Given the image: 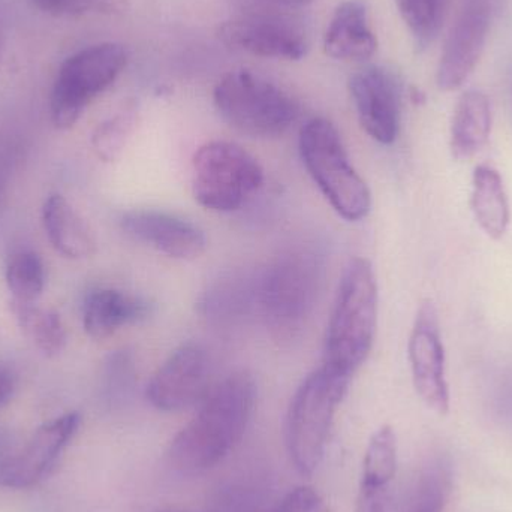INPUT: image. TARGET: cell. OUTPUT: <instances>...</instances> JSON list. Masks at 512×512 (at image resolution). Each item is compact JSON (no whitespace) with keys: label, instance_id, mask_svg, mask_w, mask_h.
I'll return each mask as SVG.
<instances>
[{"label":"cell","instance_id":"obj_1","mask_svg":"<svg viewBox=\"0 0 512 512\" xmlns=\"http://www.w3.org/2000/svg\"><path fill=\"white\" fill-rule=\"evenodd\" d=\"M255 403L251 373L236 372L213 385L195 417L171 441L167 450L170 466L191 475L215 468L242 441Z\"/></svg>","mask_w":512,"mask_h":512},{"label":"cell","instance_id":"obj_2","mask_svg":"<svg viewBox=\"0 0 512 512\" xmlns=\"http://www.w3.org/2000/svg\"><path fill=\"white\" fill-rule=\"evenodd\" d=\"M378 325V282L366 258L343 270L328 322L325 366L352 378L372 351Z\"/></svg>","mask_w":512,"mask_h":512},{"label":"cell","instance_id":"obj_3","mask_svg":"<svg viewBox=\"0 0 512 512\" xmlns=\"http://www.w3.org/2000/svg\"><path fill=\"white\" fill-rule=\"evenodd\" d=\"M324 264L309 248H295L255 271L256 313L271 333L291 339L312 315L321 289Z\"/></svg>","mask_w":512,"mask_h":512},{"label":"cell","instance_id":"obj_4","mask_svg":"<svg viewBox=\"0 0 512 512\" xmlns=\"http://www.w3.org/2000/svg\"><path fill=\"white\" fill-rule=\"evenodd\" d=\"M349 376L322 364L295 391L286 414L285 439L298 474L310 477L324 460L337 408L348 391Z\"/></svg>","mask_w":512,"mask_h":512},{"label":"cell","instance_id":"obj_5","mask_svg":"<svg viewBox=\"0 0 512 512\" xmlns=\"http://www.w3.org/2000/svg\"><path fill=\"white\" fill-rule=\"evenodd\" d=\"M298 149L307 173L337 215L349 222L369 215V186L352 165L342 137L330 120L315 117L304 123Z\"/></svg>","mask_w":512,"mask_h":512},{"label":"cell","instance_id":"obj_6","mask_svg":"<svg viewBox=\"0 0 512 512\" xmlns=\"http://www.w3.org/2000/svg\"><path fill=\"white\" fill-rule=\"evenodd\" d=\"M213 101L228 125L254 138L280 137L300 113L288 93L248 69L224 75L216 84Z\"/></svg>","mask_w":512,"mask_h":512},{"label":"cell","instance_id":"obj_7","mask_svg":"<svg viewBox=\"0 0 512 512\" xmlns=\"http://www.w3.org/2000/svg\"><path fill=\"white\" fill-rule=\"evenodd\" d=\"M264 171L256 158L230 141H210L192 159V191L204 209L231 213L261 189Z\"/></svg>","mask_w":512,"mask_h":512},{"label":"cell","instance_id":"obj_8","mask_svg":"<svg viewBox=\"0 0 512 512\" xmlns=\"http://www.w3.org/2000/svg\"><path fill=\"white\" fill-rule=\"evenodd\" d=\"M128 51L116 42L90 45L60 66L50 98L51 122L60 131L74 128L87 105L125 71Z\"/></svg>","mask_w":512,"mask_h":512},{"label":"cell","instance_id":"obj_9","mask_svg":"<svg viewBox=\"0 0 512 512\" xmlns=\"http://www.w3.org/2000/svg\"><path fill=\"white\" fill-rule=\"evenodd\" d=\"M212 363L200 343L188 342L171 352L146 388L158 411L179 412L200 406L212 390Z\"/></svg>","mask_w":512,"mask_h":512},{"label":"cell","instance_id":"obj_10","mask_svg":"<svg viewBox=\"0 0 512 512\" xmlns=\"http://www.w3.org/2000/svg\"><path fill=\"white\" fill-rule=\"evenodd\" d=\"M81 426V415L68 412L42 424L32 438L0 466V487L26 490L38 486L56 468Z\"/></svg>","mask_w":512,"mask_h":512},{"label":"cell","instance_id":"obj_11","mask_svg":"<svg viewBox=\"0 0 512 512\" xmlns=\"http://www.w3.org/2000/svg\"><path fill=\"white\" fill-rule=\"evenodd\" d=\"M412 381L420 399L436 414L450 411V387L445 375V349L439 313L432 300L423 301L409 337Z\"/></svg>","mask_w":512,"mask_h":512},{"label":"cell","instance_id":"obj_12","mask_svg":"<svg viewBox=\"0 0 512 512\" xmlns=\"http://www.w3.org/2000/svg\"><path fill=\"white\" fill-rule=\"evenodd\" d=\"M495 0H465L439 60V89H459L480 62L492 23Z\"/></svg>","mask_w":512,"mask_h":512},{"label":"cell","instance_id":"obj_13","mask_svg":"<svg viewBox=\"0 0 512 512\" xmlns=\"http://www.w3.org/2000/svg\"><path fill=\"white\" fill-rule=\"evenodd\" d=\"M349 92L366 134L385 146L393 144L400 128V87L394 75L379 66L361 69L349 80Z\"/></svg>","mask_w":512,"mask_h":512},{"label":"cell","instance_id":"obj_14","mask_svg":"<svg viewBox=\"0 0 512 512\" xmlns=\"http://www.w3.org/2000/svg\"><path fill=\"white\" fill-rule=\"evenodd\" d=\"M126 236L161 254L182 261L200 258L206 252L204 231L188 219L159 210H131L119 221Z\"/></svg>","mask_w":512,"mask_h":512},{"label":"cell","instance_id":"obj_15","mask_svg":"<svg viewBox=\"0 0 512 512\" xmlns=\"http://www.w3.org/2000/svg\"><path fill=\"white\" fill-rule=\"evenodd\" d=\"M219 39L228 47L268 59L300 60L307 53L303 30L280 18L248 17L225 21Z\"/></svg>","mask_w":512,"mask_h":512},{"label":"cell","instance_id":"obj_16","mask_svg":"<svg viewBox=\"0 0 512 512\" xmlns=\"http://www.w3.org/2000/svg\"><path fill=\"white\" fill-rule=\"evenodd\" d=\"M153 310L146 298L116 288H95L84 298V331L92 339H108L123 327L147 321Z\"/></svg>","mask_w":512,"mask_h":512},{"label":"cell","instance_id":"obj_17","mask_svg":"<svg viewBox=\"0 0 512 512\" xmlns=\"http://www.w3.org/2000/svg\"><path fill=\"white\" fill-rule=\"evenodd\" d=\"M399 445L391 426H382L367 444L355 512L387 511L388 492L397 474Z\"/></svg>","mask_w":512,"mask_h":512},{"label":"cell","instance_id":"obj_18","mask_svg":"<svg viewBox=\"0 0 512 512\" xmlns=\"http://www.w3.org/2000/svg\"><path fill=\"white\" fill-rule=\"evenodd\" d=\"M328 56L342 62L367 60L378 50V39L369 24L363 0H346L337 6L324 36Z\"/></svg>","mask_w":512,"mask_h":512},{"label":"cell","instance_id":"obj_19","mask_svg":"<svg viewBox=\"0 0 512 512\" xmlns=\"http://www.w3.org/2000/svg\"><path fill=\"white\" fill-rule=\"evenodd\" d=\"M42 225L57 254L68 259H86L95 255V233L63 195H48L42 206Z\"/></svg>","mask_w":512,"mask_h":512},{"label":"cell","instance_id":"obj_20","mask_svg":"<svg viewBox=\"0 0 512 512\" xmlns=\"http://www.w3.org/2000/svg\"><path fill=\"white\" fill-rule=\"evenodd\" d=\"M198 309L218 325L236 324L256 313L255 273L228 274L216 280L201 295Z\"/></svg>","mask_w":512,"mask_h":512},{"label":"cell","instance_id":"obj_21","mask_svg":"<svg viewBox=\"0 0 512 512\" xmlns=\"http://www.w3.org/2000/svg\"><path fill=\"white\" fill-rule=\"evenodd\" d=\"M492 110L489 98L478 90L463 93L451 123V152L459 161L474 158L489 140Z\"/></svg>","mask_w":512,"mask_h":512},{"label":"cell","instance_id":"obj_22","mask_svg":"<svg viewBox=\"0 0 512 512\" xmlns=\"http://www.w3.org/2000/svg\"><path fill=\"white\" fill-rule=\"evenodd\" d=\"M471 204L481 230L490 239H502L510 225V204L504 180L495 168L489 165L475 168Z\"/></svg>","mask_w":512,"mask_h":512},{"label":"cell","instance_id":"obj_23","mask_svg":"<svg viewBox=\"0 0 512 512\" xmlns=\"http://www.w3.org/2000/svg\"><path fill=\"white\" fill-rule=\"evenodd\" d=\"M12 315L24 336L45 357H57L65 349L68 336L59 313L44 309L36 303H9Z\"/></svg>","mask_w":512,"mask_h":512},{"label":"cell","instance_id":"obj_24","mask_svg":"<svg viewBox=\"0 0 512 512\" xmlns=\"http://www.w3.org/2000/svg\"><path fill=\"white\" fill-rule=\"evenodd\" d=\"M138 123V104L128 101L113 116L96 126L92 134L93 152L101 161L114 162L128 144Z\"/></svg>","mask_w":512,"mask_h":512},{"label":"cell","instance_id":"obj_25","mask_svg":"<svg viewBox=\"0 0 512 512\" xmlns=\"http://www.w3.org/2000/svg\"><path fill=\"white\" fill-rule=\"evenodd\" d=\"M5 280L12 300L36 303L45 288L44 261L36 252H17L6 264Z\"/></svg>","mask_w":512,"mask_h":512},{"label":"cell","instance_id":"obj_26","mask_svg":"<svg viewBox=\"0 0 512 512\" xmlns=\"http://www.w3.org/2000/svg\"><path fill=\"white\" fill-rule=\"evenodd\" d=\"M400 15L415 42L426 47L433 41L444 17L445 0H396Z\"/></svg>","mask_w":512,"mask_h":512},{"label":"cell","instance_id":"obj_27","mask_svg":"<svg viewBox=\"0 0 512 512\" xmlns=\"http://www.w3.org/2000/svg\"><path fill=\"white\" fill-rule=\"evenodd\" d=\"M36 8L53 17L119 15L128 11V0H32Z\"/></svg>","mask_w":512,"mask_h":512},{"label":"cell","instance_id":"obj_28","mask_svg":"<svg viewBox=\"0 0 512 512\" xmlns=\"http://www.w3.org/2000/svg\"><path fill=\"white\" fill-rule=\"evenodd\" d=\"M450 484V466L441 463L433 466L421 480L415 512H444Z\"/></svg>","mask_w":512,"mask_h":512},{"label":"cell","instance_id":"obj_29","mask_svg":"<svg viewBox=\"0 0 512 512\" xmlns=\"http://www.w3.org/2000/svg\"><path fill=\"white\" fill-rule=\"evenodd\" d=\"M134 382V363L128 351H116L105 361L104 391L110 402L122 400Z\"/></svg>","mask_w":512,"mask_h":512},{"label":"cell","instance_id":"obj_30","mask_svg":"<svg viewBox=\"0 0 512 512\" xmlns=\"http://www.w3.org/2000/svg\"><path fill=\"white\" fill-rule=\"evenodd\" d=\"M271 512H328L324 498L312 487L291 490Z\"/></svg>","mask_w":512,"mask_h":512},{"label":"cell","instance_id":"obj_31","mask_svg":"<svg viewBox=\"0 0 512 512\" xmlns=\"http://www.w3.org/2000/svg\"><path fill=\"white\" fill-rule=\"evenodd\" d=\"M17 391V376L14 370L0 363V409L5 408L14 399Z\"/></svg>","mask_w":512,"mask_h":512},{"label":"cell","instance_id":"obj_32","mask_svg":"<svg viewBox=\"0 0 512 512\" xmlns=\"http://www.w3.org/2000/svg\"><path fill=\"white\" fill-rule=\"evenodd\" d=\"M14 436L8 430L0 427V466L15 451Z\"/></svg>","mask_w":512,"mask_h":512},{"label":"cell","instance_id":"obj_33","mask_svg":"<svg viewBox=\"0 0 512 512\" xmlns=\"http://www.w3.org/2000/svg\"><path fill=\"white\" fill-rule=\"evenodd\" d=\"M264 2L273 3L277 6H286V8H301V6L310 5L316 0H264Z\"/></svg>","mask_w":512,"mask_h":512},{"label":"cell","instance_id":"obj_34","mask_svg":"<svg viewBox=\"0 0 512 512\" xmlns=\"http://www.w3.org/2000/svg\"><path fill=\"white\" fill-rule=\"evenodd\" d=\"M411 98L412 101L415 102V104H423L424 99H426L424 98L423 93H421L420 90L417 89H412Z\"/></svg>","mask_w":512,"mask_h":512},{"label":"cell","instance_id":"obj_35","mask_svg":"<svg viewBox=\"0 0 512 512\" xmlns=\"http://www.w3.org/2000/svg\"><path fill=\"white\" fill-rule=\"evenodd\" d=\"M2 53H3V27H2V21H0V59H2Z\"/></svg>","mask_w":512,"mask_h":512},{"label":"cell","instance_id":"obj_36","mask_svg":"<svg viewBox=\"0 0 512 512\" xmlns=\"http://www.w3.org/2000/svg\"><path fill=\"white\" fill-rule=\"evenodd\" d=\"M155 512H186L183 510H179V508L167 507V508H159L158 511Z\"/></svg>","mask_w":512,"mask_h":512}]
</instances>
